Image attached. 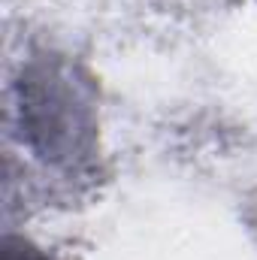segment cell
I'll return each instance as SVG.
<instances>
[{
  "label": "cell",
  "instance_id": "cell-1",
  "mask_svg": "<svg viewBox=\"0 0 257 260\" xmlns=\"http://www.w3.org/2000/svg\"><path fill=\"white\" fill-rule=\"evenodd\" d=\"M15 112L24 145L46 167L91 176L100 157L97 82L58 52L30 55L15 82Z\"/></svg>",
  "mask_w": 257,
  "mask_h": 260
},
{
  "label": "cell",
  "instance_id": "cell-2",
  "mask_svg": "<svg viewBox=\"0 0 257 260\" xmlns=\"http://www.w3.org/2000/svg\"><path fill=\"white\" fill-rule=\"evenodd\" d=\"M3 260H55V257H49L43 248L30 245L21 236H6L3 239Z\"/></svg>",
  "mask_w": 257,
  "mask_h": 260
}]
</instances>
